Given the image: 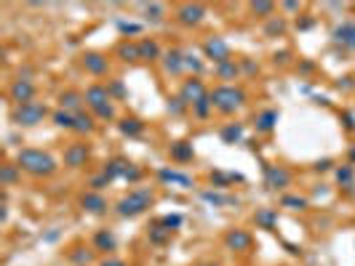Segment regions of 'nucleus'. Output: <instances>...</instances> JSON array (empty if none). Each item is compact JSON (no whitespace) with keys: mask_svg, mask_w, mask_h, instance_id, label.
I'll return each mask as SVG.
<instances>
[{"mask_svg":"<svg viewBox=\"0 0 355 266\" xmlns=\"http://www.w3.org/2000/svg\"><path fill=\"white\" fill-rule=\"evenodd\" d=\"M16 165H19V170H27L32 176H51L56 170L54 157L40 149H22L16 157Z\"/></svg>","mask_w":355,"mask_h":266,"instance_id":"1","label":"nucleus"},{"mask_svg":"<svg viewBox=\"0 0 355 266\" xmlns=\"http://www.w3.org/2000/svg\"><path fill=\"white\" fill-rule=\"evenodd\" d=\"M243 101H246V93H243L240 88H230V85H219V88L211 93L214 109L224 112V115H232L235 109H240Z\"/></svg>","mask_w":355,"mask_h":266,"instance_id":"2","label":"nucleus"},{"mask_svg":"<svg viewBox=\"0 0 355 266\" xmlns=\"http://www.w3.org/2000/svg\"><path fill=\"white\" fill-rule=\"evenodd\" d=\"M86 104L96 112V117H115V109L110 104V88L105 85H91L86 91Z\"/></svg>","mask_w":355,"mask_h":266,"instance_id":"3","label":"nucleus"},{"mask_svg":"<svg viewBox=\"0 0 355 266\" xmlns=\"http://www.w3.org/2000/svg\"><path fill=\"white\" fill-rule=\"evenodd\" d=\"M149 203H153V194L147 189H139V192H131L128 197H123L118 203V213L120 216H139L142 211H147Z\"/></svg>","mask_w":355,"mask_h":266,"instance_id":"4","label":"nucleus"},{"mask_svg":"<svg viewBox=\"0 0 355 266\" xmlns=\"http://www.w3.org/2000/svg\"><path fill=\"white\" fill-rule=\"evenodd\" d=\"M45 117V107L37 101H30V104H19L14 109V122L16 125H37Z\"/></svg>","mask_w":355,"mask_h":266,"instance_id":"5","label":"nucleus"},{"mask_svg":"<svg viewBox=\"0 0 355 266\" xmlns=\"http://www.w3.org/2000/svg\"><path fill=\"white\" fill-rule=\"evenodd\" d=\"M203 51L209 59H214L217 64H224V61H230V45L222 40V37H209V40L203 43Z\"/></svg>","mask_w":355,"mask_h":266,"instance_id":"6","label":"nucleus"},{"mask_svg":"<svg viewBox=\"0 0 355 266\" xmlns=\"http://www.w3.org/2000/svg\"><path fill=\"white\" fill-rule=\"evenodd\" d=\"M8 96H11V101H16V107H19V104H30L32 96H35V85L30 80H14Z\"/></svg>","mask_w":355,"mask_h":266,"instance_id":"7","label":"nucleus"},{"mask_svg":"<svg viewBox=\"0 0 355 266\" xmlns=\"http://www.w3.org/2000/svg\"><path fill=\"white\" fill-rule=\"evenodd\" d=\"M209 93H206V88H203V83L198 80V78H192V80H187L184 85H182V99H184V104H198L200 99H206Z\"/></svg>","mask_w":355,"mask_h":266,"instance_id":"8","label":"nucleus"},{"mask_svg":"<svg viewBox=\"0 0 355 266\" xmlns=\"http://www.w3.org/2000/svg\"><path fill=\"white\" fill-rule=\"evenodd\" d=\"M86 160H88V149H86V144H72L67 152H64V165H70V168L86 165Z\"/></svg>","mask_w":355,"mask_h":266,"instance_id":"9","label":"nucleus"},{"mask_svg":"<svg viewBox=\"0 0 355 266\" xmlns=\"http://www.w3.org/2000/svg\"><path fill=\"white\" fill-rule=\"evenodd\" d=\"M176 19H179L182 24H200V19H203V6H192V3L179 6Z\"/></svg>","mask_w":355,"mask_h":266,"instance_id":"10","label":"nucleus"},{"mask_svg":"<svg viewBox=\"0 0 355 266\" xmlns=\"http://www.w3.org/2000/svg\"><path fill=\"white\" fill-rule=\"evenodd\" d=\"M83 66H86L91 75H105L110 64H107V59L102 53H86L83 56Z\"/></svg>","mask_w":355,"mask_h":266,"instance_id":"11","label":"nucleus"},{"mask_svg":"<svg viewBox=\"0 0 355 266\" xmlns=\"http://www.w3.org/2000/svg\"><path fill=\"white\" fill-rule=\"evenodd\" d=\"M227 245H230V248H235V250H246L251 245V234L243 232V229H235V232L227 234Z\"/></svg>","mask_w":355,"mask_h":266,"instance_id":"12","label":"nucleus"},{"mask_svg":"<svg viewBox=\"0 0 355 266\" xmlns=\"http://www.w3.org/2000/svg\"><path fill=\"white\" fill-rule=\"evenodd\" d=\"M166 72H171V75H179L182 70H184V56L179 53V51H168L166 56Z\"/></svg>","mask_w":355,"mask_h":266,"instance_id":"13","label":"nucleus"},{"mask_svg":"<svg viewBox=\"0 0 355 266\" xmlns=\"http://www.w3.org/2000/svg\"><path fill=\"white\" fill-rule=\"evenodd\" d=\"M83 208H86V211H91V213H102V211L107 208V203H105V197H102V194L88 192L86 197H83Z\"/></svg>","mask_w":355,"mask_h":266,"instance_id":"14","label":"nucleus"},{"mask_svg":"<svg viewBox=\"0 0 355 266\" xmlns=\"http://www.w3.org/2000/svg\"><path fill=\"white\" fill-rule=\"evenodd\" d=\"M288 181H291L288 170H283V168H270L267 170V184L270 186H286Z\"/></svg>","mask_w":355,"mask_h":266,"instance_id":"15","label":"nucleus"},{"mask_svg":"<svg viewBox=\"0 0 355 266\" xmlns=\"http://www.w3.org/2000/svg\"><path fill=\"white\" fill-rule=\"evenodd\" d=\"M171 157L179 160V163L192 160V144H187V141H176V144H171Z\"/></svg>","mask_w":355,"mask_h":266,"instance_id":"16","label":"nucleus"},{"mask_svg":"<svg viewBox=\"0 0 355 266\" xmlns=\"http://www.w3.org/2000/svg\"><path fill=\"white\" fill-rule=\"evenodd\" d=\"M161 178H163V181H168V184H179V186H190L192 184V178L190 176H184V173H176V170H161Z\"/></svg>","mask_w":355,"mask_h":266,"instance_id":"17","label":"nucleus"},{"mask_svg":"<svg viewBox=\"0 0 355 266\" xmlns=\"http://www.w3.org/2000/svg\"><path fill=\"white\" fill-rule=\"evenodd\" d=\"M86 101V96H80V93H62V109L64 112H70V109H78L80 104Z\"/></svg>","mask_w":355,"mask_h":266,"instance_id":"18","label":"nucleus"},{"mask_svg":"<svg viewBox=\"0 0 355 266\" xmlns=\"http://www.w3.org/2000/svg\"><path fill=\"white\" fill-rule=\"evenodd\" d=\"M128 173V163H123V160H112V163L107 165V170H105V176L110 178H118V176H126Z\"/></svg>","mask_w":355,"mask_h":266,"instance_id":"19","label":"nucleus"},{"mask_svg":"<svg viewBox=\"0 0 355 266\" xmlns=\"http://www.w3.org/2000/svg\"><path fill=\"white\" fill-rule=\"evenodd\" d=\"M336 40H342V43H347L355 48V24H342L339 30H336Z\"/></svg>","mask_w":355,"mask_h":266,"instance_id":"20","label":"nucleus"},{"mask_svg":"<svg viewBox=\"0 0 355 266\" xmlns=\"http://www.w3.org/2000/svg\"><path fill=\"white\" fill-rule=\"evenodd\" d=\"M72 130H78V133H91L93 130V120L88 115H75V122H72Z\"/></svg>","mask_w":355,"mask_h":266,"instance_id":"21","label":"nucleus"},{"mask_svg":"<svg viewBox=\"0 0 355 266\" xmlns=\"http://www.w3.org/2000/svg\"><path fill=\"white\" fill-rule=\"evenodd\" d=\"M275 122H278V112H275V109H270V112H265V115H259L257 128H259V130H273Z\"/></svg>","mask_w":355,"mask_h":266,"instance_id":"22","label":"nucleus"},{"mask_svg":"<svg viewBox=\"0 0 355 266\" xmlns=\"http://www.w3.org/2000/svg\"><path fill=\"white\" fill-rule=\"evenodd\" d=\"M158 45L153 40H142L139 43V59H158Z\"/></svg>","mask_w":355,"mask_h":266,"instance_id":"23","label":"nucleus"},{"mask_svg":"<svg viewBox=\"0 0 355 266\" xmlns=\"http://www.w3.org/2000/svg\"><path fill=\"white\" fill-rule=\"evenodd\" d=\"M142 122H139L136 117H128V120H123V122H120V130H123V133H128V136H136V133H142Z\"/></svg>","mask_w":355,"mask_h":266,"instance_id":"24","label":"nucleus"},{"mask_svg":"<svg viewBox=\"0 0 355 266\" xmlns=\"http://www.w3.org/2000/svg\"><path fill=\"white\" fill-rule=\"evenodd\" d=\"M54 122H56V125H62V128H72L75 115H70V112H64V109H59V112L54 115Z\"/></svg>","mask_w":355,"mask_h":266,"instance_id":"25","label":"nucleus"},{"mask_svg":"<svg viewBox=\"0 0 355 266\" xmlns=\"http://www.w3.org/2000/svg\"><path fill=\"white\" fill-rule=\"evenodd\" d=\"M235 75H238L235 61H224V64H219V78H222V80H230V78H235Z\"/></svg>","mask_w":355,"mask_h":266,"instance_id":"26","label":"nucleus"},{"mask_svg":"<svg viewBox=\"0 0 355 266\" xmlns=\"http://www.w3.org/2000/svg\"><path fill=\"white\" fill-rule=\"evenodd\" d=\"M195 115H198V117H206V115H209V112L214 109V104H211V96H206V99H200L198 104H195Z\"/></svg>","mask_w":355,"mask_h":266,"instance_id":"27","label":"nucleus"},{"mask_svg":"<svg viewBox=\"0 0 355 266\" xmlns=\"http://www.w3.org/2000/svg\"><path fill=\"white\" fill-rule=\"evenodd\" d=\"M118 53L123 56L126 61H136V59H139V45H120Z\"/></svg>","mask_w":355,"mask_h":266,"instance_id":"28","label":"nucleus"},{"mask_svg":"<svg viewBox=\"0 0 355 266\" xmlns=\"http://www.w3.org/2000/svg\"><path fill=\"white\" fill-rule=\"evenodd\" d=\"M240 136H243V128L240 125H227V128L222 130V139L224 141H238Z\"/></svg>","mask_w":355,"mask_h":266,"instance_id":"29","label":"nucleus"},{"mask_svg":"<svg viewBox=\"0 0 355 266\" xmlns=\"http://www.w3.org/2000/svg\"><path fill=\"white\" fill-rule=\"evenodd\" d=\"M96 245H99V248H107V250H112V248H115V237H112L110 232H102V234L96 237Z\"/></svg>","mask_w":355,"mask_h":266,"instance_id":"30","label":"nucleus"},{"mask_svg":"<svg viewBox=\"0 0 355 266\" xmlns=\"http://www.w3.org/2000/svg\"><path fill=\"white\" fill-rule=\"evenodd\" d=\"M283 205L291 208V211H302V208H307V200H302V197H283Z\"/></svg>","mask_w":355,"mask_h":266,"instance_id":"31","label":"nucleus"},{"mask_svg":"<svg viewBox=\"0 0 355 266\" xmlns=\"http://www.w3.org/2000/svg\"><path fill=\"white\" fill-rule=\"evenodd\" d=\"M257 224H265L267 229H270V226L275 224V213H273V211H259V213H257Z\"/></svg>","mask_w":355,"mask_h":266,"instance_id":"32","label":"nucleus"},{"mask_svg":"<svg viewBox=\"0 0 355 266\" xmlns=\"http://www.w3.org/2000/svg\"><path fill=\"white\" fill-rule=\"evenodd\" d=\"M273 3H251V11L254 14H262V16H273Z\"/></svg>","mask_w":355,"mask_h":266,"instance_id":"33","label":"nucleus"},{"mask_svg":"<svg viewBox=\"0 0 355 266\" xmlns=\"http://www.w3.org/2000/svg\"><path fill=\"white\" fill-rule=\"evenodd\" d=\"M203 200H209V203H214V205H224V203H232L230 197H222V194H214V192H206V194H203Z\"/></svg>","mask_w":355,"mask_h":266,"instance_id":"34","label":"nucleus"},{"mask_svg":"<svg viewBox=\"0 0 355 266\" xmlns=\"http://www.w3.org/2000/svg\"><path fill=\"white\" fill-rule=\"evenodd\" d=\"M161 224H163V226H168V232H171V229H176V226L182 224V216H166Z\"/></svg>","mask_w":355,"mask_h":266,"instance_id":"35","label":"nucleus"},{"mask_svg":"<svg viewBox=\"0 0 355 266\" xmlns=\"http://www.w3.org/2000/svg\"><path fill=\"white\" fill-rule=\"evenodd\" d=\"M16 168H19V165H6V168H3V181H6V184H11L14 178H16Z\"/></svg>","mask_w":355,"mask_h":266,"instance_id":"36","label":"nucleus"},{"mask_svg":"<svg viewBox=\"0 0 355 266\" xmlns=\"http://www.w3.org/2000/svg\"><path fill=\"white\" fill-rule=\"evenodd\" d=\"M275 32H283V22H278V19H273L267 27V35H275Z\"/></svg>","mask_w":355,"mask_h":266,"instance_id":"37","label":"nucleus"},{"mask_svg":"<svg viewBox=\"0 0 355 266\" xmlns=\"http://www.w3.org/2000/svg\"><path fill=\"white\" fill-rule=\"evenodd\" d=\"M168 109H171L174 115H179V112L184 109V99H182V96H179V99H174V104H168Z\"/></svg>","mask_w":355,"mask_h":266,"instance_id":"38","label":"nucleus"},{"mask_svg":"<svg viewBox=\"0 0 355 266\" xmlns=\"http://www.w3.org/2000/svg\"><path fill=\"white\" fill-rule=\"evenodd\" d=\"M336 176H339V181H344V184H350V181H352V170H350V168H342Z\"/></svg>","mask_w":355,"mask_h":266,"instance_id":"39","label":"nucleus"},{"mask_svg":"<svg viewBox=\"0 0 355 266\" xmlns=\"http://www.w3.org/2000/svg\"><path fill=\"white\" fill-rule=\"evenodd\" d=\"M120 30H123V32H131V35H134V32H139V24H126V22H120Z\"/></svg>","mask_w":355,"mask_h":266,"instance_id":"40","label":"nucleus"},{"mask_svg":"<svg viewBox=\"0 0 355 266\" xmlns=\"http://www.w3.org/2000/svg\"><path fill=\"white\" fill-rule=\"evenodd\" d=\"M110 91H112V93H120V96H123V85H120V83H112V85H110Z\"/></svg>","mask_w":355,"mask_h":266,"instance_id":"41","label":"nucleus"},{"mask_svg":"<svg viewBox=\"0 0 355 266\" xmlns=\"http://www.w3.org/2000/svg\"><path fill=\"white\" fill-rule=\"evenodd\" d=\"M72 258H75V261H88V258H91V255H88V253H75V255H72Z\"/></svg>","mask_w":355,"mask_h":266,"instance_id":"42","label":"nucleus"},{"mask_svg":"<svg viewBox=\"0 0 355 266\" xmlns=\"http://www.w3.org/2000/svg\"><path fill=\"white\" fill-rule=\"evenodd\" d=\"M102 266H126V263H123V261H115V258H110V261H105Z\"/></svg>","mask_w":355,"mask_h":266,"instance_id":"43","label":"nucleus"},{"mask_svg":"<svg viewBox=\"0 0 355 266\" xmlns=\"http://www.w3.org/2000/svg\"><path fill=\"white\" fill-rule=\"evenodd\" d=\"M163 237H166V232H155V234H153V240H155V242H161Z\"/></svg>","mask_w":355,"mask_h":266,"instance_id":"44","label":"nucleus"},{"mask_svg":"<svg viewBox=\"0 0 355 266\" xmlns=\"http://www.w3.org/2000/svg\"><path fill=\"white\" fill-rule=\"evenodd\" d=\"M352 160H355V149H352Z\"/></svg>","mask_w":355,"mask_h":266,"instance_id":"45","label":"nucleus"}]
</instances>
